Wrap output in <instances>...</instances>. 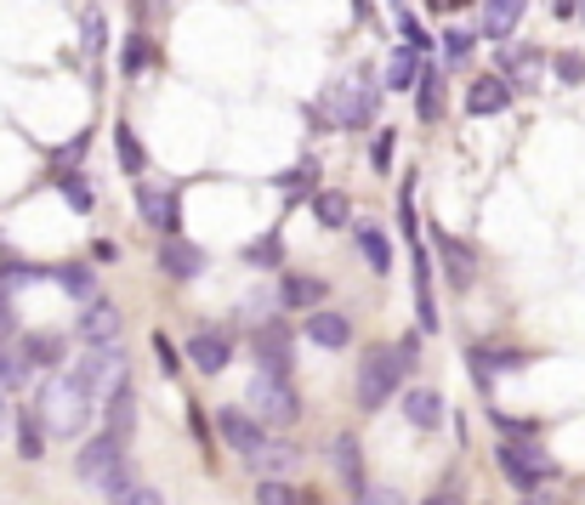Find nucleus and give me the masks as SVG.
<instances>
[{"label": "nucleus", "mask_w": 585, "mask_h": 505, "mask_svg": "<svg viewBox=\"0 0 585 505\" xmlns=\"http://www.w3.org/2000/svg\"><path fill=\"white\" fill-rule=\"evenodd\" d=\"M120 69H125V80H137L142 69H149V34H142V29L125 40V58H120Z\"/></svg>", "instance_id": "38"}, {"label": "nucleus", "mask_w": 585, "mask_h": 505, "mask_svg": "<svg viewBox=\"0 0 585 505\" xmlns=\"http://www.w3.org/2000/svg\"><path fill=\"white\" fill-rule=\"evenodd\" d=\"M103 415H109V432H114L120 443L137 437V386H131V381H120V386L103 397Z\"/></svg>", "instance_id": "17"}, {"label": "nucleus", "mask_w": 585, "mask_h": 505, "mask_svg": "<svg viewBox=\"0 0 585 505\" xmlns=\"http://www.w3.org/2000/svg\"><path fill=\"white\" fill-rule=\"evenodd\" d=\"M415 114L426 120V125H437L444 120V69H421V80H415Z\"/></svg>", "instance_id": "24"}, {"label": "nucleus", "mask_w": 585, "mask_h": 505, "mask_svg": "<svg viewBox=\"0 0 585 505\" xmlns=\"http://www.w3.org/2000/svg\"><path fill=\"white\" fill-rule=\"evenodd\" d=\"M142 505H165V499H160V488H149V494H142Z\"/></svg>", "instance_id": "50"}, {"label": "nucleus", "mask_w": 585, "mask_h": 505, "mask_svg": "<svg viewBox=\"0 0 585 505\" xmlns=\"http://www.w3.org/2000/svg\"><path fill=\"white\" fill-rule=\"evenodd\" d=\"M399 34H404V46H415V52H432V34L415 23V12H410V7H399Z\"/></svg>", "instance_id": "39"}, {"label": "nucleus", "mask_w": 585, "mask_h": 505, "mask_svg": "<svg viewBox=\"0 0 585 505\" xmlns=\"http://www.w3.org/2000/svg\"><path fill=\"white\" fill-rule=\"evenodd\" d=\"M80 40H85V52H103V40H109V23L97 18V12H85V23H80Z\"/></svg>", "instance_id": "41"}, {"label": "nucleus", "mask_w": 585, "mask_h": 505, "mask_svg": "<svg viewBox=\"0 0 585 505\" xmlns=\"http://www.w3.org/2000/svg\"><path fill=\"white\" fill-rule=\"evenodd\" d=\"M399 358H404V370H415V358H421V335H415V330L399 341Z\"/></svg>", "instance_id": "47"}, {"label": "nucleus", "mask_w": 585, "mask_h": 505, "mask_svg": "<svg viewBox=\"0 0 585 505\" xmlns=\"http://www.w3.org/2000/svg\"><path fill=\"white\" fill-rule=\"evenodd\" d=\"M534 69H541V52H523V46H506L501 40V69L495 74H506L517 85H534Z\"/></svg>", "instance_id": "30"}, {"label": "nucleus", "mask_w": 585, "mask_h": 505, "mask_svg": "<svg viewBox=\"0 0 585 505\" xmlns=\"http://www.w3.org/2000/svg\"><path fill=\"white\" fill-rule=\"evenodd\" d=\"M18 330V307H12V284L0 279V335H12Z\"/></svg>", "instance_id": "42"}, {"label": "nucleus", "mask_w": 585, "mask_h": 505, "mask_svg": "<svg viewBox=\"0 0 585 505\" xmlns=\"http://www.w3.org/2000/svg\"><path fill=\"white\" fill-rule=\"evenodd\" d=\"M251 358H256V370L290 375V335H284V324H279V319H268V324L251 335Z\"/></svg>", "instance_id": "11"}, {"label": "nucleus", "mask_w": 585, "mask_h": 505, "mask_svg": "<svg viewBox=\"0 0 585 505\" xmlns=\"http://www.w3.org/2000/svg\"><path fill=\"white\" fill-rule=\"evenodd\" d=\"M120 461H125V443H120L114 432H97V437H85L80 454H74V477H80L85 488H103V477H109Z\"/></svg>", "instance_id": "7"}, {"label": "nucleus", "mask_w": 585, "mask_h": 505, "mask_svg": "<svg viewBox=\"0 0 585 505\" xmlns=\"http://www.w3.org/2000/svg\"><path fill=\"white\" fill-rule=\"evenodd\" d=\"M517 18H523V0H490V7H483V29H477V34L501 46V40L517 29Z\"/></svg>", "instance_id": "27"}, {"label": "nucleus", "mask_w": 585, "mask_h": 505, "mask_svg": "<svg viewBox=\"0 0 585 505\" xmlns=\"http://www.w3.org/2000/svg\"><path fill=\"white\" fill-rule=\"evenodd\" d=\"M307 341L324 346V352H341V346L353 341V319L335 313V307H313V313H307Z\"/></svg>", "instance_id": "15"}, {"label": "nucleus", "mask_w": 585, "mask_h": 505, "mask_svg": "<svg viewBox=\"0 0 585 505\" xmlns=\"http://www.w3.org/2000/svg\"><path fill=\"white\" fill-rule=\"evenodd\" d=\"M125 364H131V358H125V346H120V341H91L80 358H74V381H80L97 403H103V397L125 381Z\"/></svg>", "instance_id": "6"}, {"label": "nucleus", "mask_w": 585, "mask_h": 505, "mask_svg": "<svg viewBox=\"0 0 585 505\" xmlns=\"http://www.w3.org/2000/svg\"><path fill=\"white\" fill-rule=\"evenodd\" d=\"M0 432H7V392H0Z\"/></svg>", "instance_id": "51"}, {"label": "nucleus", "mask_w": 585, "mask_h": 505, "mask_svg": "<svg viewBox=\"0 0 585 505\" xmlns=\"http://www.w3.org/2000/svg\"><path fill=\"white\" fill-rule=\"evenodd\" d=\"M421 52H415V46H399V52L393 58H386V85H393V91H415V80H421Z\"/></svg>", "instance_id": "28"}, {"label": "nucleus", "mask_w": 585, "mask_h": 505, "mask_svg": "<svg viewBox=\"0 0 585 505\" xmlns=\"http://www.w3.org/2000/svg\"><path fill=\"white\" fill-rule=\"evenodd\" d=\"M251 403L245 410L262 421V426H296L302 421V397H296V386H290V375H273V370H256L251 375V392H245Z\"/></svg>", "instance_id": "5"}, {"label": "nucleus", "mask_w": 585, "mask_h": 505, "mask_svg": "<svg viewBox=\"0 0 585 505\" xmlns=\"http://www.w3.org/2000/svg\"><path fill=\"white\" fill-rule=\"evenodd\" d=\"M228 358H233V330H193L188 335V364L200 370V375H222L228 370Z\"/></svg>", "instance_id": "9"}, {"label": "nucleus", "mask_w": 585, "mask_h": 505, "mask_svg": "<svg viewBox=\"0 0 585 505\" xmlns=\"http://www.w3.org/2000/svg\"><path fill=\"white\" fill-rule=\"evenodd\" d=\"M160 267H165L171 279H200V273H205V250L193 244V239H182V233H165V244H160Z\"/></svg>", "instance_id": "13"}, {"label": "nucleus", "mask_w": 585, "mask_h": 505, "mask_svg": "<svg viewBox=\"0 0 585 505\" xmlns=\"http://www.w3.org/2000/svg\"><path fill=\"white\" fill-rule=\"evenodd\" d=\"M245 262H251V267H262V273L284 262V239H279V228H273V233H262L256 244H245Z\"/></svg>", "instance_id": "34"}, {"label": "nucleus", "mask_w": 585, "mask_h": 505, "mask_svg": "<svg viewBox=\"0 0 585 505\" xmlns=\"http://www.w3.org/2000/svg\"><path fill=\"white\" fill-rule=\"evenodd\" d=\"M472 46H477V34L472 29H444V52L461 63V58H472Z\"/></svg>", "instance_id": "40"}, {"label": "nucleus", "mask_w": 585, "mask_h": 505, "mask_svg": "<svg viewBox=\"0 0 585 505\" xmlns=\"http://www.w3.org/2000/svg\"><path fill=\"white\" fill-rule=\"evenodd\" d=\"M330 466H335V477H341V483H347L353 494H359V488L370 483V477H364V461H359V437H353V432H341V437H330Z\"/></svg>", "instance_id": "22"}, {"label": "nucleus", "mask_w": 585, "mask_h": 505, "mask_svg": "<svg viewBox=\"0 0 585 505\" xmlns=\"http://www.w3.org/2000/svg\"><path fill=\"white\" fill-rule=\"evenodd\" d=\"M154 352H160V370H165V375H176V364H182V358H176L171 335H154Z\"/></svg>", "instance_id": "45"}, {"label": "nucleus", "mask_w": 585, "mask_h": 505, "mask_svg": "<svg viewBox=\"0 0 585 505\" xmlns=\"http://www.w3.org/2000/svg\"><path fill=\"white\" fill-rule=\"evenodd\" d=\"M557 74H563L568 85H585V58H574V52H563V58H557Z\"/></svg>", "instance_id": "44"}, {"label": "nucleus", "mask_w": 585, "mask_h": 505, "mask_svg": "<svg viewBox=\"0 0 585 505\" xmlns=\"http://www.w3.org/2000/svg\"><path fill=\"white\" fill-rule=\"evenodd\" d=\"M579 12V0H557V18H574Z\"/></svg>", "instance_id": "49"}, {"label": "nucleus", "mask_w": 585, "mask_h": 505, "mask_svg": "<svg viewBox=\"0 0 585 505\" xmlns=\"http://www.w3.org/2000/svg\"><path fill=\"white\" fill-rule=\"evenodd\" d=\"M512 109V80L506 74H483V80H472L466 85V114H506Z\"/></svg>", "instance_id": "12"}, {"label": "nucleus", "mask_w": 585, "mask_h": 505, "mask_svg": "<svg viewBox=\"0 0 585 505\" xmlns=\"http://www.w3.org/2000/svg\"><path fill=\"white\" fill-rule=\"evenodd\" d=\"M421 505H461V494H455V488H437V494H432V499H421Z\"/></svg>", "instance_id": "48"}, {"label": "nucleus", "mask_w": 585, "mask_h": 505, "mask_svg": "<svg viewBox=\"0 0 585 505\" xmlns=\"http://www.w3.org/2000/svg\"><path fill=\"white\" fill-rule=\"evenodd\" d=\"M353 505H404V499H399L393 488H370V483H364V488L353 494Z\"/></svg>", "instance_id": "43"}, {"label": "nucleus", "mask_w": 585, "mask_h": 505, "mask_svg": "<svg viewBox=\"0 0 585 505\" xmlns=\"http://www.w3.org/2000/svg\"><path fill=\"white\" fill-rule=\"evenodd\" d=\"M52 176H58V188H63V199H69L74 211H91L97 205V193H91V182L80 171H52Z\"/></svg>", "instance_id": "37"}, {"label": "nucleus", "mask_w": 585, "mask_h": 505, "mask_svg": "<svg viewBox=\"0 0 585 505\" xmlns=\"http://www.w3.org/2000/svg\"><path fill=\"white\" fill-rule=\"evenodd\" d=\"M114 154H120V171L142 182V171H149V154H142V142L131 125H114Z\"/></svg>", "instance_id": "33"}, {"label": "nucleus", "mask_w": 585, "mask_h": 505, "mask_svg": "<svg viewBox=\"0 0 585 505\" xmlns=\"http://www.w3.org/2000/svg\"><path fill=\"white\" fill-rule=\"evenodd\" d=\"M142 494H149V483L137 477L131 461H120V466L103 477V505H142Z\"/></svg>", "instance_id": "23"}, {"label": "nucleus", "mask_w": 585, "mask_h": 505, "mask_svg": "<svg viewBox=\"0 0 585 505\" xmlns=\"http://www.w3.org/2000/svg\"><path fill=\"white\" fill-rule=\"evenodd\" d=\"M97 397L74 381V370H46V381L34 386V415L46 426V437H80L91 426Z\"/></svg>", "instance_id": "1"}, {"label": "nucleus", "mask_w": 585, "mask_h": 505, "mask_svg": "<svg viewBox=\"0 0 585 505\" xmlns=\"http://www.w3.org/2000/svg\"><path fill=\"white\" fill-rule=\"evenodd\" d=\"M523 505H546V499H523Z\"/></svg>", "instance_id": "53"}, {"label": "nucleus", "mask_w": 585, "mask_h": 505, "mask_svg": "<svg viewBox=\"0 0 585 505\" xmlns=\"http://www.w3.org/2000/svg\"><path fill=\"white\" fill-rule=\"evenodd\" d=\"M302 505H324V499H319V494H302Z\"/></svg>", "instance_id": "52"}, {"label": "nucleus", "mask_w": 585, "mask_h": 505, "mask_svg": "<svg viewBox=\"0 0 585 505\" xmlns=\"http://www.w3.org/2000/svg\"><path fill=\"white\" fill-rule=\"evenodd\" d=\"M279 307H296V313L324 307V279H313V273H284V279H279Z\"/></svg>", "instance_id": "20"}, {"label": "nucleus", "mask_w": 585, "mask_h": 505, "mask_svg": "<svg viewBox=\"0 0 585 505\" xmlns=\"http://www.w3.org/2000/svg\"><path fill=\"white\" fill-rule=\"evenodd\" d=\"M432 250L444 256V273H450V284H455V290H466V284L477 279L472 244H461V239H450V233H432Z\"/></svg>", "instance_id": "19"}, {"label": "nucleus", "mask_w": 585, "mask_h": 505, "mask_svg": "<svg viewBox=\"0 0 585 505\" xmlns=\"http://www.w3.org/2000/svg\"><path fill=\"white\" fill-rule=\"evenodd\" d=\"M18 346H23V358H29L34 370H63V358H69V341H63L58 330H29Z\"/></svg>", "instance_id": "18"}, {"label": "nucleus", "mask_w": 585, "mask_h": 505, "mask_svg": "<svg viewBox=\"0 0 585 505\" xmlns=\"http://www.w3.org/2000/svg\"><path fill=\"white\" fill-rule=\"evenodd\" d=\"M137 216L160 228V233H176L182 222V205H176V188H154V182H137Z\"/></svg>", "instance_id": "10"}, {"label": "nucleus", "mask_w": 585, "mask_h": 505, "mask_svg": "<svg viewBox=\"0 0 585 505\" xmlns=\"http://www.w3.org/2000/svg\"><path fill=\"white\" fill-rule=\"evenodd\" d=\"M256 505H302V488H290V477H256Z\"/></svg>", "instance_id": "35"}, {"label": "nucleus", "mask_w": 585, "mask_h": 505, "mask_svg": "<svg viewBox=\"0 0 585 505\" xmlns=\"http://www.w3.org/2000/svg\"><path fill=\"white\" fill-rule=\"evenodd\" d=\"M386 165H393V131L375 137V171H386Z\"/></svg>", "instance_id": "46"}, {"label": "nucleus", "mask_w": 585, "mask_h": 505, "mask_svg": "<svg viewBox=\"0 0 585 505\" xmlns=\"http://www.w3.org/2000/svg\"><path fill=\"white\" fill-rule=\"evenodd\" d=\"M216 443H222V448H233L239 461H251V454L268 443V426H262L251 410H233V403H228V410L216 415Z\"/></svg>", "instance_id": "8"}, {"label": "nucleus", "mask_w": 585, "mask_h": 505, "mask_svg": "<svg viewBox=\"0 0 585 505\" xmlns=\"http://www.w3.org/2000/svg\"><path fill=\"white\" fill-rule=\"evenodd\" d=\"M245 466H251L256 477H290V472L302 466V448H296V443H273V437H268Z\"/></svg>", "instance_id": "21"}, {"label": "nucleus", "mask_w": 585, "mask_h": 505, "mask_svg": "<svg viewBox=\"0 0 585 505\" xmlns=\"http://www.w3.org/2000/svg\"><path fill=\"white\" fill-rule=\"evenodd\" d=\"M404 358H399V346H370L364 358H359V410L364 415H375V410H386V403L399 397V386H404Z\"/></svg>", "instance_id": "4"}, {"label": "nucleus", "mask_w": 585, "mask_h": 505, "mask_svg": "<svg viewBox=\"0 0 585 505\" xmlns=\"http://www.w3.org/2000/svg\"><path fill=\"white\" fill-rule=\"evenodd\" d=\"M120 307H114V301L109 295H97V301H85V307H80V341L91 346V341H120Z\"/></svg>", "instance_id": "14"}, {"label": "nucleus", "mask_w": 585, "mask_h": 505, "mask_svg": "<svg viewBox=\"0 0 585 505\" xmlns=\"http://www.w3.org/2000/svg\"><path fill=\"white\" fill-rule=\"evenodd\" d=\"M58 284L80 301V307H85V301H97V273H91L85 262H80V267H63V273H58Z\"/></svg>", "instance_id": "36"}, {"label": "nucleus", "mask_w": 585, "mask_h": 505, "mask_svg": "<svg viewBox=\"0 0 585 505\" xmlns=\"http://www.w3.org/2000/svg\"><path fill=\"white\" fill-rule=\"evenodd\" d=\"M313 222L319 228H347L353 222V199L341 193V188H319L313 193Z\"/></svg>", "instance_id": "26"}, {"label": "nucleus", "mask_w": 585, "mask_h": 505, "mask_svg": "<svg viewBox=\"0 0 585 505\" xmlns=\"http://www.w3.org/2000/svg\"><path fill=\"white\" fill-rule=\"evenodd\" d=\"M375 109H381V85L364 69L347 74V80H335L319 97V114L330 120V131H364V125H375Z\"/></svg>", "instance_id": "2"}, {"label": "nucleus", "mask_w": 585, "mask_h": 505, "mask_svg": "<svg viewBox=\"0 0 585 505\" xmlns=\"http://www.w3.org/2000/svg\"><path fill=\"white\" fill-rule=\"evenodd\" d=\"M18 454H23V461H46V426L34 415V403L18 410Z\"/></svg>", "instance_id": "31"}, {"label": "nucleus", "mask_w": 585, "mask_h": 505, "mask_svg": "<svg viewBox=\"0 0 585 505\" xmlns=\"http://www.w3.org/2000/svg\"><path fill=\"white\" fill-rule=\"evenodd\" d=\"M404 421H410V426H421V432H432L437 421H444V397H437L432 386L404 392Z\"/></svg>", "instance_id": "25"}, {"label": "nucleus", "mask_w": 585, "mask_h": 505, "mask_svg": "<svg viewBox=\"0 0 585 505\" xmlns=\"http://www.w3.org/2000/svg\"><path fill=\"white\" fill-rule=\"evenodd\" d=\"M579 18H585V0H579Z\"/></svg>", "instance_id": "54"}, {"label": "nucleus", "mask_w": 585, "mask_h": 505, "mask_svg": "<svg viewBox=\"0 0 585 505\" xmlns=\"http://www.w3.org/2000/svg\"><path fill=\"white\" fill-rule=\"evenodd\" d=\"M495 461H501L506 483L523 488V494H534L541 483H557V477H563V466L552 461V448L534 443V432H528V437H501V443H495Z\"/></svg>", "instance_id": "3"}, {"label": "nucleus", "mask_w": 585, "mask_h": 505, "mask_svg": "<svg viewBox=\"0 0 585 505\" xmlns=\"http://www.w3.org/2000/svg\"><path fill=\"white\" fill-rule=\"evenodd\" d=\"M353 239H359V256L370 262V273H386V267H393V244H386V233L381 228H353Z\"/></svg>", "instance_id": "29"}, {"label": "nucleus", "mask_w": 585, "mask_h": 505, "mask_svg": "<svg viewBox=\"0 0 585 505\" xmlns=\"http://www.w3.org/2000/svg\"><path fill=\"white\" fill-rule=\"evenodd\" d=\"M23 375H29V358H23V346H12L7 335H0V392H23Z\"/></svg>", "instance_id": "32"}, {"label": "nucleus", "mask_w": 585, "mask_h": 505, "mask_svg": "<svg viewBox=\"0 0 585 505\" xmlns=\"http://www.w3.org/2000/svg\"><path fill=\"white\" fill-rule=\"evenodd\" d=\"M466 364H472L477 386L490 392V381H495L501 370H523V364H528V352H517V346H477V352H466Z\"/></svg>", "instance_id": "16"}]
</instances>
